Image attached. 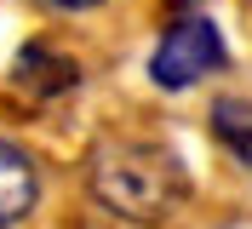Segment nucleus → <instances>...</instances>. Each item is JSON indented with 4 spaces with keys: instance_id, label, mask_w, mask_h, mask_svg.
<instances>
[{
    "instance_id": "obj_5",
    "label": "nucleus",
    "mask_w": 252,
    "mask_h": 229,
    "mask_svg": "<svg viewBox=\"0 0 252 229\" xmlns=\"http://www.w3.org/2000/svg\"><path fill=\"white\" fill-rule=\"evenodd\" d=\"M212 132H218V143L252 172V103L247 98H218V103H212Z\"/></svg>"
},
{
    "instance_id": "obj_2",
    "label": "nucleus",
    "mask_w": 252,
    "mask_h": 229,
    "mask_svg": "<svg viewBox=\"0 0 252 229\" xmlns=\"http://www.w3.org/2000/svg\"><path fill=\"white\" fill-rule=\"evenodd\" d=\"M218 69H229V46H223L218 23L201 12H178V23L149 52V80L160 92H189L206 75H218Z\"/></svg>"
},
{
    "instance_id": "obj_3",
    "label": "nucleus",
    "mask_w": 252,
    "mask_h": 229,
    "mask_svg": "<svg viewBox=\"0 0 252 229\" xmlns=\"http://www.w3.org/2000/svg\"><path fill=\"white\" fill-rule=\"evenodd\" d=\"M40 206V166L17 137H0V229H17Z\"/></svg>"
},
{
    "instance_id": "obj_6",
    "label": "nucleus",
    "mask_w": 252,
    "mask_h": 229,
    "mask_svg": "<svg viewBox=\"0 0 252 229\" xmlns=\"http://www.w3.org/2000/svg\"><path fill=\"white\" fill-rule=\"evenodd\" d=\"M40 6H52V12H92V6H103V0H40Z\"/></svg>"
},
{
    "instance_id": "obj_1",
    "label": "nucleus",
    "mask_w": 252,
    "mask_h": 229,
    "mask_svg": "<svg viewBox=\"0 0 252 229\" xmlns=\"http://www.w3.org/2000/svg\"><path fill=\"white\" fill-rule=\"evenodd\" d=\"M86 183H92L97 206H109L115 218H132V224H155L189 195L184 161L155 137H109V143H97L92 161H86Z\"/></svg>"
},
{
    "instance_id": "obj_7",
    "label": "nucleus",
    "mask_w": 252,
    "mask_h": 229,
    "mask_svg": "<svg viewBox=\"0 0 252 229\" xmlns=\"http://www.w3.org/2000/svg\"><path fill=\"white\" fill-rule=\"evenodd\" d=\"M166 6H178V12H195V6H201V0H166Z\"/></svg>"
},
{
    "instance_id": "obj_4",
    "label": "nucleus",
    "mask_w": 252,
    "mask_h": 229,
    "mask_svg": "<svg viewBox=\"0 0 252 229\" xmlns=\"http://www.w3.org/2000/svg\"><path fill=\"white\" fill-rule=\"evenodd\" d=\"M12 75H17V86H23V92H34V98H58V92H69V86L80 80V69L63 58L52 40H29L23 52H17Z\"/></svg>"
}]
</instances>
